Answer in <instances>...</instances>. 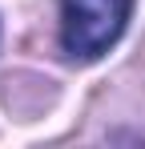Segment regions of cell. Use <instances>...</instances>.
Segmentation results:
<instances>
[{
	"mask_svg": "<svg viewBox=\"0 0 145 149\" xmlns=\"http://www.w3.org/2000/svg\"><path fill=\"white\" fill-rule=\"evenodd\" d=\"M133 0H61V45L72 61H97L121 40Z\"/></svg>",
	"mask_w": 145,
	"mask_h": 149,
	"instance_id": "cell-1",
	"label": "cell"
}]
</instances>
